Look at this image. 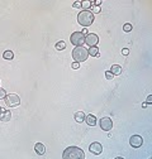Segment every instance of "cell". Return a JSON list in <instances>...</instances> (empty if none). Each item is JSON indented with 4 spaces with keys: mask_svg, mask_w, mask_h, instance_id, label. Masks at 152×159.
<instances>
[{
    "mask_svg": "<svg viewBox=\"0 0 152 159\" xmlns=\"http://www.w3.org/2000/svg\"><path fill=\"white\" fill-rule=\"evenodd\" d=\"M90 7H91V3H90V2H84V3H81V8H83V9H90Z\"/></svg>",
    "mask_w": 152,
    "mask_h": 159,
    "instance_id": "obj_18",
    "label": "cell"
},
{
    "mask_svg": "<svg viewBox=\"0 0 152 159\" xmlns=\"http://www.w3.org/2000/svg\"><path fill=\"white\" fill-rule=\"evenodd\" d=\"M10 119H12V112L9 110H4L3 109L2 114H0V121L8 123V121H10Z\"/></svg>",
    "mask_w": 152,
    "mask_h": 159,
    "instance_id": "obj_10",
    "label": "cell"
},
{
    "mask_svg": "<svg viewBox=\"0 0 152 159\" xmlns=\"http://www.w3.org/2000/svg\"><path fill=\"white\" fill-rule=\"evenodd\" d=\"M85 43L89 47H95L99 43V37L97 34H94V33H88L85 35Z\"/></svg>",
    "mask_w": 152,
    "mask_h": 159,
    "instance_id": "obj_6",
    "label": "cell"
},
{
    "mask_svg": "<svg viewBox=\"0 0 152 159\" xmlns=\"http://www.w3.org/2000/svg\"><path fill=\"white\" fill-rule=\"evenodd\" d=\"M123 29H124V32H131L132 30V24H129V23H127V24H124V27H123Z\"/></svg>",
    "mask_w": 152,
    "mask_h": 159,
    "instance_id": "obj_21",
    "label": "cell"
},
{
    "mask_svg": "<svg viewBox=\"0 0 152 159\" xmlns=\"http://www.w3.org/2000/svg\"><path fill=\"white\" fill-rule=\"evenodd\" d=\"M55 47H56L57 51H64V49L66 48V43H65L64 41H60V42H57V43H56Z\"/></svg>",
    "mask_w": 152,
    "mask_h": 159,
    "instance_id": "obj_17",
    "label": "cell"
},
{
    "mask_svg": "<svg viewBox=\"0 0 152 159\" xmlns=\"http://www.w3.org/2000/svg\"><path fill=\"white\" fill-rule=\"evenodd\" d=\"M89 57V52H88V48H85L84 46L81 47H75L72 49V58L75 59V62H85Z\"/></svg>",
    "mask_w": 152,
    "mask_h": 159,
    "instance_id": "obj_3",
    "label": "cell"
},
{
    "mask_svg": "<svg viewBox=\"0 0 152 159\" xmlns=\"http://www.w3.org/2000/svg\"><path fill=\"white\" fill-rule=\"evenodd\" d=\"M99 125H100V129L104 130V131H110L113 129V120L110 117H103L102 120L99 121Z\"/></svg>",
    "mask_w": 152,
    "mask_h": 159,
    "instance_id": "obj_7",
    "label": "cell"
},
{
    "mask_svg": "<svg viewBox=\"0 0 152 159\" xmlns=\"http://www.w3.org/2000/svg\"><path fill=\"white\" fill-rule=\"evenodd\" d=\"M3 57H4V59H8V61H10V59L14 58V53L12 51H5L3 53Z\"/></svg>",
    "mask_w": 152,
    "mask_h": 159,
    "instance_id": "obj_16",
    "label": "cell"
},
{
    "mask_svg": "<svg viewBox=\"0 0 152 159\" xmlns=\"http://www.w3.org/2000/svg\"><path fill=\"white\" fill-rule=\"evenodd\" d=\"M105 77H107V80H113L114 76H113V73H112L110 71H107V72H105Z\"/></svg>",
    "mask_w": 152,
    "mask_h": 159,
    "instance_id": "obj_22",
    "label": "cell"
},
{
    "mask_svg": "<svg viewBox=\"0 0 152 159\" xmlns=\"http://www.w3.org/2000/svg\"><path fill=\"white\" fill-rule=\"evenodd\" d=\"M110 72L113 73V76H119L122 73V67L119 65H113L110 68Z\"/></svg>",
    "mask_w": 152,
    "mask_h": 159,
    "instance_id": "obj_14",
    "label": "cell"
},
{
    "mask_svg": "<svg viewBox=\"0 0 152 159\" xmlns=\"http://www.w3.org/2000/svg\"><path fill=\"white\" fill-rule=\"evenodd\" d=\"M5 96H7V92H5V90L0 87V100H4V98H5Z\"/></svg>",
    "mask_w": 152,
    "mask_h": 159,
    "instance_id": "obj_19",
    "label": "cell"
},
{
    "mask_svg": "<svg viewBox=\"0 0 152 159\" xmlns=\"http://www.w3.org/2000/svg\"><path fill=\"white\" fill-rule=\"evenodd\" d=\"M95 18H94V14L90 11V10H83L78 14V23L83 27H89L94 23Z\"/></svg>",
    "mask_w": 152,
    "mask_h": 159,
    "instance_id": "obj_2",
    "label": "cell"
},
{
    "mask_svg": "<svg viewBox=\"0 0 152 159\" xmlns=\"http://www.w3.org/2000/svg\"><path fill=\"white\" fill-rule=\"evenodd\" d=\"M88 52H89V56H91V57H98L99 56V48L97 46H95V47H90L88 49Z\"/></svg>",
    "mask_w": 152,
    "mask_h": 159,
    "instance_id": "obj_15",
    "label": "cell"
},
{
    "mask_svg": "<svg viewBox=\"0 0 152 159\" xmlns=\"http://www.w3.org/2000/svg\"><path fill=\"white\" fill-rule=\"evenodd\" d=\"M129 144L133 148H140L143 144V138L141 135H132L129 139Z\"/></svg>",
    "mask_w": 152,
    "mask_h": 159,
    "instance_id": "obj_8",
    "label": "cell"
},
{
    "mask_svg": "<svg viewBox=\"0 0 152 159\" xmlns=\"http://www.w3.org/2000/svg\"><path fill=\"white\" fill-rule=\"evenodd\" d=\"M70 41L75 47H81L85 44V34L81 32H74L70 37Z\"/></svg>",
    "mask_w": 152,
    "mask_h": 159,
    "instance_id": "obj_4",
    "label": "cell"
},
{
    "mask_svg": "<svg viewBox=\"0 0 152 159\" xmlns=\"http://www.w3.org/2000/svg\"><path fill=\"white\" fill-rule=\"evenodd\" d=\"M62 158L64 159H84L85 158V153L79 147H69V148H66L64 150Z\"/></svg>",
    "mask_w": 152,
    "mask_h": 159,
    "instance_id": "obj_1",
    "label": "cell"
},
{
    "mask_svg": "<svg viewBox=\"0 0 152 159\" xmlns=\"http://www.w3.org/2000/svg\"><path fill=\"white\" fill-rule=\"evenodd\" d=\"M146 104H147V105H150V104H152V96H151V95H150V96L147 97V101H146Z\"/></svg>",
    "mask_w": 152,
    "mask_h": 159,
    "instance_id": "obj_25",
    "label": "cell"
},
{
    "mask_svg": "<svg viewBox=\"0 0 152 159\" xmlns=\"http://www.w3.org/2000/svg\"><path fill=\"white\" fill-rule=\"evenodd\" d=\"M2 111H3V107H2V106H0V114H2Z\"/></svg>",
    "mask_w": 152,
    "mask_h": 159,
    "instance_id": "obj_27",
    "label": "cell"
},
{
    "mask_svg": "<svg viewBox=\"0 0 152 159\" xmlns=\"http://www.w3.org/2000/svg\"><path fill=\"white\" fill-rule=\"evenodd\" d=\"M34 150H36V153H37L38 155H43V154L46 153V147H45L42 143H37V144L34 145Z\"/></svg>",
    "mask_w": 152,
    "mask_h": 159,
    "instance_id": "obj_12",
    "label": "cell"
},
{
    "mask_svg": "<svg viewBox=\"0 0 152 159\" xmlns=\"http://www.w3.org/2000/svg\"><path fill=\"white\" fill-rule=\"evenodd\" d=\"M79 67H80V63H79V62H72L71 68H74V70H78Z\"/></svg>",
    "mask_w": 152,
    "mask_h": 159,
    "instance_id": "obj_23",
    "label": "cell"
},
{
    "mask_svg": "<svg viewBox=\"0 0 152 159\" xmlns=\"http://www.w3.org/2000/svg\"><path fill=\"white\" fill-rule=\"evenodd\" d=\"M89 150H90V153H93V154H95V155H99V154H102V152H103V147H102L100 143L95 142V143H91V144H90Z\"/></svg>",
    "mask_w": 152,
    "mask_h": 159,
    "instance_id": "obj_9",
    "label": "cell"
},
{
    "mask_svg": "<svg viewBox=\"0 0 152 159\" xmlns=\"http://www.w3.org/2000/svg\"><path fill=\"white\" fill-rule=\"evenodd\" d=\"M85 123L89 126H95L97 125V117H95L94 115H86L85 116Z\"/></svg>",
    "mask_w": 152,
    "mask_h": 159,
    "instance_id": "obj_11",
    "label": "cell"
},
{
    "mask_svg": "<svg viewBox=\"0 0 152 159\" xmlns=\"http://www.w3.org/2000/svg\"><path fill=\"white\" fill-rule=\"evenodd\" d=\"M90 9H91L90 11H91L93 14H94V13H95V14H97V13H100V8H99V7H90Z\"/></svg>",
    "mask_w": 152,
    "mask_h": 159,
    "instance_id": "obj_20",
    "label": "cell"
},
{
    "mask_svg": "<svg viewBox=\"0 0 152 159\" xmlns=\"http://www.w3.org/2000/svg\"><path fill=\"white\" fill-rule=\"evenodd\" d=\"M122 53H123L124 56H128V53H129V49H128V48H124V49H122Z\"/></svg>",
    "mask_w": 152,
    "mask_h": 159,
    "instance_id": "obj_26",
    "label": "cell"
},
{
    "mask_svg": "<svg viewBox=\"0 0 152 159\" xmlns=\"http://www.w3.org/2000/svg\"><path fill=\"white\" fill-rule=\"evenodd\" d=\"M85 114L83 111H78V112H75V120L76 123H84L85 121Z\"/></svg>",
    "mask_w": 152,
    "mask_h": 159,
    "instance_id": "obj_13",
    "label": "cell"
},
{
    "mask_svg": "<svg viewBox=\"0 0 152 159\" xmlns=\"http://www.w3.org/2000/svg\"><path fill=\"white\" fill-rule=\"evenodd\" d=\"M74 8H75V9L81 8V2H75V3H74Z\"/></svg>",
    "mask_w": 152,
    "mask_h": 159,
    "instance_id": "obj_24",
    "label": "cell"
},
{
    "mask_svg": "<svg viewBox=\"0 0 152 159\" xmlns=\"http://www.w3.org/2000/svg\"><path fill=\"white\" fill-rule=\"evenodd\" d=\"M4 101H5L7 106H9V107H17V106L21 105V97H19L18 95H15V93H10V95H7L5 96Z\"/></svg>",
    "mask_w": 152,
    "mask_h": 159,
    "instance_id": "obj_5",
    "label": "cell"
}]
</instances>
